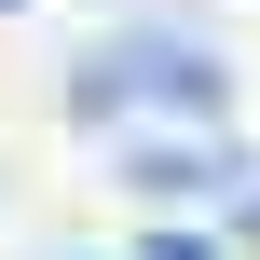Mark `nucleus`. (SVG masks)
<instances>
[{
    "instance_id": "f257e3e1",
    "label": "nucleus",
    "mask_w": 260,
    "mask_h": 260,
    "mask_svg": "<svg viewBox=\"0 0 260 260\" xmlns=\"http://www.w3.org/2000/svg\"><path fill=\"white\" fill-rule=\"evenodd\" d=\"M69 110H82V123H137V110H165V123L206 137V123L233 110V69H219V41H192V27H123L110 55H82Z\"/></svg>"
},
{
    "instance_id": "f03ea898",
    "label": "nucleus",
    "mask_w": 260,
    "mask_h": 260,
    "mask_svg": "<svg viewBox=\"0 0 260 260\" xmlns=\"http://www.w3.org/2000/svg\"><path fill=\"white\" fill-rule=\"evenodd\" d=\"M123 178H137L151 206H192V192H233L247 151H219V137H123Z\"/></svg>"
},
{
    "instance_id": "7ed1b4c3",
    "label": "nucleus",
    "mask_w": 260,
    "mask_h": 260,
    "mask_svg": "<svg viewBox=\"0 0 260 260\" xmlns=\"http://www.w3.org/2000/svg\"><path fill=\"white\" fill-rule=\"evenodd\" d=\"M151 260H206V247H192V233H165V247H151Z\"/></svg>"
},
{
    "instance_id": "20e7f679",
    "label": "nucleus",
    "mask_w": 260,
    "mask_h": 260,
    "mask_svg": "<svg viewBox=\"0 0 260 260\" xmlns=\"http://www.w3.org/2000/svg\"><path fill=\"white\" fill-rule=\"evenodd\" d=\"M247 233H260V206H247Z\"/></svg>"
}]
</instances>
